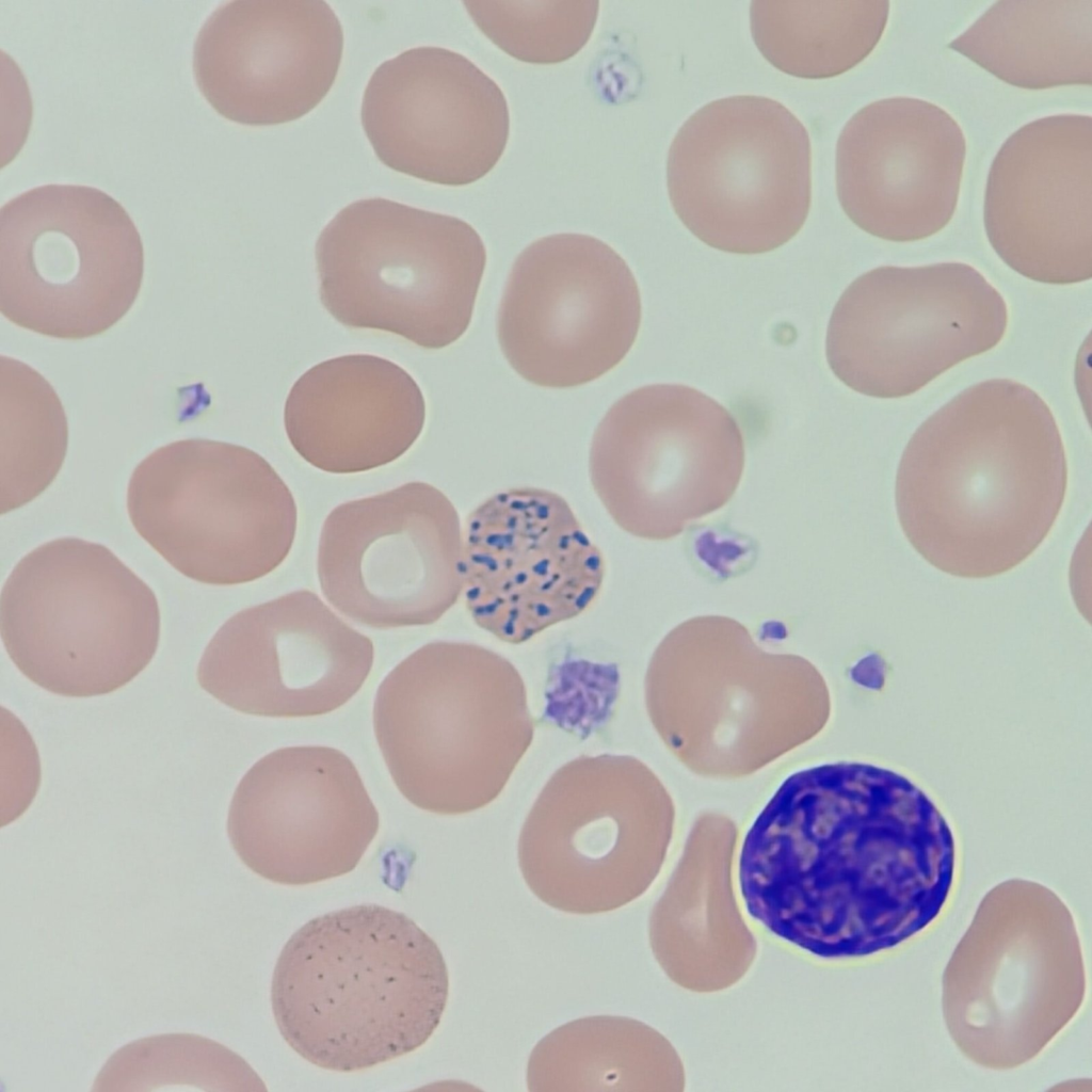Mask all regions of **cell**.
<instances>
[{
    "label": "cell",
    "instance_id": "29",
    "mask_svg": "<svg viewBox=\"0 0 1092 1092\" xmlns=\"http://www.w3.org/2000/svg\"><path fill=\"white\" fill-rule=\"evenodd\" d=\"M477 27L509 55L532 64H556L578 53L595 28L596 0H501L463 2Z\"/></svg>",
    "mask_w": 1092,
    "mask_h": 1092
},
{
    "label": "cell",
    "instance_id": "3",
    "mask_svg": "<svg viewBox=\"0 0 1092 1092\" xmlns=\"http://www.w3.org/2000/svg\"><path fill=\"white\" fill-rule=\"evenodd\" d=\"M444 956L412 918L378 904L318 916L285 944L273 971L278 1030L308 1062L366 1070L414 1051L445 1011Z\"/></svg>",
    "mask_w": 1092,
    "mask_h": 1092
},
{
    "label": "cell",
    "instance_id": "4",
    "mask_svg": "<svg viewBox=\"0 0 1092 1092\" xmlns=\"http://www.w3.org/2000/svg\"><path fill=\"white\" fill-rule=\"evenodd\" d=\"M373 728L402 796L454 816L497 799L532 742L534 721L524 680L505 657L475 643L435 641L381 682Z\"/></svg>",
    "mask_w": 1092,
    "mask_h": 1092
},
{
    "label": "cell",
    "instance_id": "19",
    "mask_svg": "<svg viewBox=\"0 0 1092 1092\" xmlns=\"http://www.w3.org/2000/svg\"><path fill=\"white\" fill-rule=\"evenodd\" d=\"M360 117L382 163L444 186L485 176L510 132L497 83L464 55L439 47L412 48L382 63L365 89Z\"/></svg>",
    "mask_w": 1092,
    "mask_h": 1092
},
{
    "label": "cell",
    "instance_id": "7",
    "mask_svg": "<svg viewBox=\"0 0 1092 1092\" xmlns=\"http://www.w3.org/2000/svg\"><path fill=\"white\" fill-rule=\"evenodd\" d=\"M672 818L665 789L639 759L577 757L551 775L525 819L520 872L532 894L558 911L617 910L659 873Z\"/></svg>",
    "mask_w": 1092,
    "mask_h": 1092
},
{
    "label": "cell",
    "instance_id": "16",
    "mask_svg": "<svg viewBox=\"0 0 1092 1092\" xmlns=\"http://www.w3.org/2000/svg\"><path fill=\"white\" fill-rule=\"evenodd\" d=\"M379 826L378 809L352 760L323 745L283 748L259 759L238 784L227 817L242 863L284 885L352 871Z\"/></svg>",
    "mask_w": 1092,
    "mask_h": 1092
},
{
    "label": "cell",
    "instance_id": "17",
    "mask_svg": "<svg viewBox=\"0 0 1092 1092\" xmlns=\"http://www.w3.org/2000/svg\"><path fill=\"white\" fill-rule=\"evenodd\" d=\"M372 641L308 590L290 592L228 619L206 646L199 686L247 714L302 718L350 701L369 676Z\"/></svg>",
    "mask_w": 1092,
    "mask_h": 1092
},
{
    "label": "cell",
    "instance_id": "28",
    "mask_svg": "<svg viewBox=\"0 0 1092 1092\" xmlns=\"http://www.w3.org/2000/svg\"><path fill=\"white\" fill-rule=\"evenodd\" d=\"M184 1083L206 1091H267L261 1078L229 1048L195 1034H163L118 1049L93 1091H150Z\"/></svg>",
    "mask_w": 1092,
    "mask_h": 1092
},
{
    "label": "cell",
    "instance_id": "6",
    "mask_svg": "<svg viewBox=\"0 0 1092 1092\" xmlns=\"http://www.w3.org/2000/svg\"><path fill=\"white\" fill-rule=\"evenodd\" d=\"M316 262L321 302L338 322L435 350L468 328L486 250L461 219L373 197L324 227Z\"/></svg>",
    "mask_w": 1092,
    "mask_h": 1092
},
{
    "label": "cell",
    "instance_id": "21",
    "mask_svg": "<svg viewBox=\"0 0 1092 1092\" xmlns=\"http://www.w3.org/2000/svg\"><path fill=\"white\" fill-rule=\"evenodd\" d=\"M340 21L322 0H234L199 29L193 47L198 90L223 117L268 126L321 102L341 62Z\"/></svg>",
    "mask_w": 1092,
    "mask_h": 1092
},
{
    "label": "cell",
    "instance_id": "22",
    "mask_svg": "<svg viewBox=\"0 0 1092 1092\" xmlns=\"http://www.w3.org/2000/svg\"><path fill=\"white\" fill-rule=\"evenodd\" d=\"M965 157L962 128L937 105L908 96L872 101L838 136V200L851 222L871 236L892 242L927 239L956 212Z\"/></svg>",
    "mask_w": 1092,
    "mask_h": 1092
},
{
    "label": "cell",
    "instance_id": "14",
    "mask_svg": "<svg viewBox=\"0 0 1092 1092\" xmlns=\"http://www.w3.org/2000/svg\"><path fill=\"white\" fill-rule=\"evenodd\" d=\"M462 528L451 500L420 481L336 507L320 533L327 601L374 629L437 622L462 595Z\"/></svg>",
    "mask_w": 1092,
    "mask_h": 1092
},
{
    "label": "cell",
    "instance_id": "23",
    "mask_svg": "<svg viewBox=\"0 0 1092 1092\" xmlns=\"http://www.w3.org/2000/svg\"><path fill=\"white\" fill-rule=\"evenodd\" d=\"M425 402L415 380L375 355L322 362L293 384L284 411L293 449L331 473L367 471L403 455L424 425Z\"/></svg>",
    "mask_w": 1092,
    "mask_h": 1092
},
{
    "label": "cell",
    "instance_id": "8",
    "mask_svg": "<svg viewBox=\"0 0 1092 1092\" xmlns=\"http://www.w3.org/2000/svg\"><path fill=\"white\" fill-rule=\"evenodd\" d=\"M127 510L135 531L175 569L195 581L257 580L288 556L295 500L255 451L189 438L158 448L133 470Z\"/></svg>",
    "mask_w": 1092,
    "mask_h": 1092
},
{
    "label": "cell",
    "instance_id": "30",
    "mask_svg": "<svg viewBox=\"0 0 1092 1092\" xmlns=\"http://www.w3.org/2000/svg\"><path fill=\"white\" fill-rule=\"evenodd\" d=\"M1 826L19 818L30 806L41 783L36 745L23 724L1 708Z\"/></svg>",
    "mask_w": 1092,
    "mask_h": 1092
},
{
    "label": "cell",
    "instance_id": "20",
    "mask_svg": "<svg viewBox=\"0 0 1092 1092\" xmlns=\"http://www.w3.org/2000/svg\"><path fill=\"white\" fill-rule=\"evenodd\" d=\"M983 224L1000 259L1044 284L1092 276V117L1031 121L1001 144L989 170Z\"/></svg>",
    "mask_w": 1092,
    "mask_h": 1092
},
{
    "label": "cell",
    "instance_id": "27",
    "mask_svg": "<svg viewBox=\"0 0 1092 1092\" xmlns=\"http://www.w3.org/2000/svg\"><path fill=\"white\" fill-rule=\"evenodd\" d=\"M0 513L43 493L60 471L68 424L47 380L30 366L1 356Z\"/></svg>",
    "mask_w": 1092,
    "mask_h": 1092
},
{
    "label": "cell",
    "instance_id": "5",
    "mask_svg": "<svg viewBox=\"0 0 1092 1092\" xmlns=\"http://www.w3.org/2000/svg\"><path fill=\"white\" fill-rule=\"evenodd\" d=\"M0 633L16 668L68 697L112 693L154 658L160 610L152 590L101 544L47 542L3 584Z\"/></svg>",
    "mask_w": 1092,
    "mask_h": 1092
},
{
    "label": "cell",
    "instance_id": "18",
    "mask_svg": "<svg viewBox=\"0 0 1092 1092\" xmlns=\"http://www.w3.org/2000/svg\"><path fill=\"white\" fill-rule=\"evenodd\" d=\"M1008 886V885H1007ZM1043 886L1037 905L1009 897L1013 965L986 913L979 906L963 936L1008 970L949 962L944 976V1013L950 1033L973 1057L981 1042L998 1051L1002 1067L1033 1057L1073 1017L1082 997V959L1065 905ZM1009 894V892H1008ZM986 1054L981 1063H984Z\"/></svg>",
    "mask_w": 1092,
    "mask_h": 1092
},
{
    "label": "cell",
    "instance_id": "15",
    "mask_svg": "<svg viewBox=\"0 0 1092 1092\" xmlns=\"http://www.w3.org/2000/svg\"><path fill=\"white\" fill-rule=\"evenodd\" d=\"M460 573L476 625L520 644L583 613L600 592L605 560L561 495L523 486L467 516Z\"/></svg>",
    "mask_w": 1092,
    "mask_h": 1092
},
{
    "label": "cell",
    "instance_id": "2",
    "mask_svg": "<svg viewBox=\"0 0 1092 1092\" xmlns=\"http://www.w3.org/2000/svg\"><path fill=\"white\" fill-rule=\"evenodd\" d=\"M1067 462L1055 417L1028 386L975 384L925 420L895 482L901 529L936 569L985 579L1043 543L1063 505Z\"/></svg>",
    "mask_w": 1092,
    "mask_h": 1092
},
{
    "label": "cell",
    "instance_id": "11",
    "mask_svg": "<svg viewBox=\"0 0 1092 1092\" xmlns=\"http://www.w3.org/2000/svg\"><path fill=\"white\" fill-rule=\"evenodd\" d=\"M745 463L734 416L702 391L653 384L619 399L590 448L592 487L632 536L667 541L724 507Z\"/></svg>",
    "mask_w": 1092,
    "mask_h": 1092
},
{
    "label": "cell",
    "instance_id": "10",
    "mask_svg": "<svg viewBox=\"0 0 1092 1092\" xmlns=\"http://www.w3.org/2000/svg\"><path fill=\"white\" fill-rule=\"evenodd\" d=\"M672 207L707 245L734 254L773 251L802 228L812 199V148L781 102L741 95L693 113L667 161Z\"/></svg>",
    "mask_w": 1092,
    "mask_h": 1092
},
{
    "label": "cell",
    "instance_id": "25",
    "mask_svg": "<svg viewBox=\"0 0 1092 1092\" xmlns=\"http://www.w3.org/2000/svg\"><path fill=\"white\" fill-rule=\"evenodd\" d=\"M670 1043L633 1018L595 1015L568 1022L539 1041L526 1071L531 1092L657 1091L680 1083Z\"/></svg>",
    "mask_w": 1092,
    "mask_h": 1092
},
{
    "label": "cell",
    "instance_id": "9",
    "mask_svg": "<svg viewBox=\"0 0 1092 1092\" xmlns=\"http://www.w3.org/2000/svg\"><path fill=\"white\" fill-rule=\"evenodd\" d=\"M144 248L126 209L96 188L46 184L0 209V311L65 340L103 334L141 290Z\"/></svg>",
    "mask_w": 1092,
    "mask_h": 1092
},
{
    "label": "cell",
    "instance_id": "1",
    "mask_svg": "<svg viewBox=\"0 0 1092 1092\" xmlns=\"http://www.w3.org/2000/svg\"><path fill=\"white\" fill-rule=\"evenodd\" d=\"M956 872L943 814L905 776L863 762L793 773L750 828L738 883L748 914L829 960L872 956L940 915Z\"/></svg>",
    "mask_w": 1092,
    "mask_h": 1092
},
{
    "label": "cell",
    "instance_id": "26",
    "mask_svg": "<svg viewBox=\"0 0 1092 1092\" xmlns=\"http://www.w3.org/2000/svg\"><path fill=\"white\" fill-rule=\"evenodd\" d=\"M889 15L887 0L767 1L750 6L753 39L781 71L805 79L841 75L867 58Z\"/></svg>",
    "mask_w": 1092,
    "mask_h": 1092
},
{
    "label": "cell",
    "instance_id": "13",
    "mask_svg": "<svg viewBox=\"0 0 1092 1092\" xmlns=\"http://www.w3.org/2000/svg\"><path fill=\"white\" fill-rule=\"evenodd\" d=\"M640 322V292L626 261L597 238L557 234L516 258L497 335L510 366L526 381L569 388L619 365Z\"/></svg>",
    "mask_w": 1092,
    "mask_h": 1092
},
{
    "label": "cell",
    "instance_id": "24",
    "mask_svg": "<svg viewBox=\"0 0 1092 1092\" xmlns=\"http://www.w3.org/2000/svg\"><path fill=\"white\" fill-rule=\"evenodd\" d=\"M948 48L1019 89L1092 83V0H1000Z\"/></svg>",
    "mask_w": 1092,
    "mask_h": 1092
},
{
    "label": "cell",
    "instance_id": "12",
    "mask_svg": "<svg viewBox=\"0 0 1092 1092\" xmlns=\"http://www.w3.org/2000/svg\"><path fill=\"white\" fill-rule=\"evenodd\" d=\"M1008 326L998 290L962 262L883 266L853 280L828 325L833 373L874 398L910 396L997 346Z\"/></svg>",
    "mask_w": 1092,
    "mask_h": 1092
}]
</instances>
